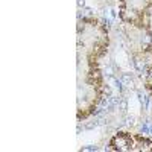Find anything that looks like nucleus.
<instances>
[{
	"mask_svg": "<svg viewBox=\"0 0 152 152\" xmlns=\"http://www.w3.org/2000/svg\"><path fill=\"white\" fill-rule=\"evenodd\" d=\"M114 145H116L119 149H128V146H131L129 143V138L126 135H119L114 138Z\"/></svg>",
	"mask_w": 152,
	"mask_h": 152,
	"instance_id": "nucleus-1",
	"label": "nucleus"
}]
</instances>
